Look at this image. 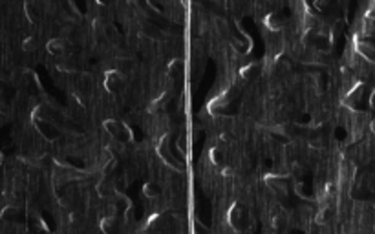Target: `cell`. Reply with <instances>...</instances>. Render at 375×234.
<instances>
[{
  "instance_id": "cell-1",
  "label": "cell",
  "mask_w": 375,
  "mask_h": 234,
  "mask_svg": "<svg viewBox=\"0 0 375 234\" xmlns=\"http://www.w3.org/2000/svg\"><path fill=\"white\" fill-rule=\"evenodd\" d=\"M370 96L371 90L364 82H355L353 86L348 90V93L342 99V106L348 108L350 112L355 114H366L370 110Z\"/></svg>"
},
{
  "instance_id": "cell-2",
  "label": "cell",
  "mask_w": 375,
  "mask_h": 234,
  "mask_svg": "<svg viewBox=\"0 0 375 234\" xmlns=\"http://www.w3.org/2000/svg\"><path fill=\"white\" fill-rule=\"evenodd\" d=\"M103 126H105L106 132L114 137V141H117L119 145H128V143H132V139H134L132 130H130L125 123H121V121H117V119H105Z\"/></svg>"
},
{
  "instance_id": "cell-3",
  "label": "cell",
  "mask_w": 375,
  "mask_h": 234,
  "mask_svg": "<svg viewBox=\"0 0 375 234\" xmlns=\"http://www.w3.org/2000/svg\"><path fill=\"white\" fill-rule=\"evenodd\" d=\"M158 156H159V159H161V161L167 165V167H170L172 170H176V172H183V170L187 168V165H185V163H181L178 158H176V156H174L172 147H168V135H163V137H161V141H159Z\"/></svg>"
},
{
  "instance_id": "cell-4",
  "label": "cell",
  "mask_w": 375,
  "mask_h": 234,
  "mask_svg": "<svg viewBox=\"0 0 375 234\" xmlns=\"http://www.w3.org/2000/svg\"><path fill=\"white\" fill-rule=\"evenodd\" d=\"M353 50H355L366 62L375 64V42L368 37H357L353 40Z\"/></svg>"
},
{
  "instance_id": "cell-5",
  "label": "cell",
  "mask_w": 375,
  "mask_h": 234,
  "mask_svg": "<svg viewBox=\"0 0 375 234\" xmlns=\"http://www.w3.org/2000/svg\"><path fill=\"white\" fill-rule=\"evenodd\" d=\"M264 183L265 186L269 189V191L276 192V194H288V176L286 174H267V176L264 177Z\"/></svg>"
},
{
  "instance_id": "cell-6",
  "label": "cell",
  "mask_w": 375,
  "mask_h": 234,
  "mask_svg": "<svg viewBox=\"0 0 375 234\" xmlns=\"http://www.w3.org/2000/svg\"><path fill=\"white\" fill-rule=\"evenodd\" d=\"M35 128L39 130V134L42 135L46 141H57L59 135H61V132H59V128L55 126V124L52 123V119H37L33 121Z\"/></svg>"
},
{
  "instance_id": "cell-7",
  "label": "cell",
  "mask_w": 375,
  "mask_h": 234,
  "mask_svg": "<svg viewBox=\"0 0 375 234\" xmlns=\"http://www.w3.org/2000/svg\"><path fill=\"white\" fill-rule=\"evenodd\" d=\"M242 218H244L242 207L238 205V203H235V205L229 209V212H227V221H229V225H231V229L235 230V232H242V230L246 229V220H242Z\"/></svg>"
},
{
  "instance_id": "cell-8",
  "label": "cell",
  "mask_w": 375,
  "mask_h": 234,
  "mask_svg": "<svg viewBox=\"0 0 375 234\" xmlns=\"http://www.w3.org/2000/svg\"><path fill=\"white\" fill-rule=\"evenodd\" d=\"M123 84H125V77L117 70H110L105 73V88L108 93H117L123 88Z\"/></svg>"
},
{
  "instance_id": "cell-9",
  "label": "cell",
  "mask_w": 375,
  "mask_h": 234,
  "mask_svg": "<svg viewBox=\"0 0 375 234\" xmlns=\"http://www.w3.org/2000/svg\"><path fill=\"white\" fill-rule=\"evenodd\" d=\"M286 24H288V20H286L280 13H269V15H265V19H264V26L267 29H271L273 33L282 31V29L286 28Z\"/></svg>"
},
{
  "instance_id": "cell-10",
  "label": "cell",
  "mask_w": 375,
  "mask_h": 234,
  "mask_svg": "<svg viewBox=\"0 0 375 234\" xmlns=\"http://www.w3.org/2000/svg\"><path fill=\"white\" fill-rule=\"evenodd\" d=\"M46 48H48V52L52 53V55H55V57H63L68 52V44L64 38H52V40H48Z\"/></svg>"
},
{
  "instance_id": "cell-11",
  "label": "cell",
  "mask_w": 375,
  "mask_h": 234,
  "mask_svg": "<svg viewBox=\"0 0 375 234\" xmlns=\"http://www.w3.org/2000/svg\"><path fill=\"white\" fill-rule=\"evenodd\" d=\"M97 194H99V198H103V200H110V198H114V194H116V189H114V183L108 179V177H103L101 181L97 183Z\"/></svg>"
},
{
  "instance_id": "cell-12",
  "label": "cell",
  "mask_w": 375,
  "mask_h": 234,
  "mask_svg": "<svg viewBox=\"0 0 375 234\" xmlns=\"http://www.w3.org/2000/svg\"><path fill=\"white\" fill-rule=\"evenodd\" d=\"M185 73V61L183 59H172L168 62V75L172 79H181Z\"/></svg>"
},
{
  "instance_id": "cell-13",
  "label": "cell",
  "mask_w": 375,
  "mask_h": 234,
  "mask_svg": "<svg viewBox=\"0 0 375 234\" xmlns=\"http://www.w3.org/2000/svg\"><path fill=\"white\" fill-rule=\"evenodd\" d=\"M333 218H335V210H333V207L326 205L317 212L315 221H317L318 225H327V223H332Z\"/></svg>"
},
{
  "instance_id": "cell-14",
  "label": "cell",
  "mask_w": 375,
  "mask_h": 234,
  "mask_svg": "<svg viewBox=\"0 0 375 234\" xmlns=\"http://www.w3.org/2000/svg\"><path fill=\"white\" fill-rule=\"evenodd\" d=\"M20 212H22V210H20L17 205H6L4 209H2V212H0V220L17 221V220H19Z\"/></svg>"
},
{
  "instance_id": "cell-15",
  "label": "cell",
  "mask_w": 375,
  "mask_h": 234,
  "mask_svg": "<svg viewBox=\"0 0 375 234\" xmlns=\"http://www.w3.org/2000/svg\"><path fill=\"white\" fill-rule=\"evenodd\" d=\"M53 115V108L50 105H39L35 106L33 114H31V117H33V121L37 119H52Z\"/></svg>"
},
{
  "instance_id": "cell-16",
  "label": "cell",
  "mask_w": 375,
  "mask_h": 234,
  "mask_svg": "<svg viewBox=\"0 0 375 234\" xmlns=\"http://www.w3.org/2000/svg\"><path fill=\"white\" fill-rule=\"evenodd\" d=\"M143 194L150 200H156V198L161 194V186L158 185L156 181H147L143 185Z\"/></svg>"
},
{
  "instance_id": "cell-17",
  "label": "cell",
  "mask_w": 375,
  "mask_h": 234,
  "mask_svg": "<svg viewBox=\"0 0 375 234\" xmlns=\"http://www.w3.org/2000/svg\"><path fill=\"white\" fill-rule=\"evenodd\" d=\"M209 156H211V163L212 165H223L225 163V154H223V150H221V147H212L211 152H209Z\"/></svg>"
},
{
  "instance_id": "cell-18",
  "label": "cell",
  "mask_w": 375,
  "mask_h": 234,
  "mask_svg": "<svg viewBox=\"0 0 375 234\" xmlns=\"http://www.w3.org/2000/svg\"><path fill=\"white\" fill-rule=\"evenodd\" d=\"M99 229H101V232L110 234L112 230L116 229V218L114 216H105L101 220V223H99Z\"/></svg>"
},
{
  "instance_id": "cell-19",
  "label": "cell",
  "mask_w": 375,
  "mask_h": 234,
  "mask_svg": "<svg viewBox=\"0 0 375 234\" xmlns=\"http://www.w3.org/2000/svg\"><path fill=\"white\" fill-rule=\"evenodd\" d=\"M176 148H178L179 152H181L183 156L187 158L189 154H191V147H189V139H187V135H185V134L179 135L178 141H176Z\"/></svg>"
},
{
  "instance_id": "cell-20",
  "label": "cell",
  "mask_w": 375,
  "mask_h": 234,
  "mask_svg": "<svg viewBox=\"0 0 375 234\" xmlns=\"http://www.w3.org/2000/svg\"><path fill=\"white\" fill-rule=\"evenodd\" d=\"M59 70H63V72H75V70H77V66H75V59L73 57L61 59V62H59Z\"/></svg>"
},
{
  "instance_id": "cell-21",
  "label": "cell",
  "mask_w": 375,
  "mask_h": 234,
  "mask_svg": "<svg viewBox=\"0 0 375 234\" xmlns=\"http://www.w3.org/2000/svg\"><path fill=\"white\" fill-rule=\"evenodd\" d=\"M114 205H119V207H123V209H126V207L132 205V201H130V198L125 196L123 192H116V194H114Z\"/></svg>"
},
{
  "instance_id": "cell-22",
  "label": "cell",
  "mask_w": 375,
  "mask_h": 234,
  "mask_svg": "<svg viewBox=\"0 0 375 234\" xmlns=\"http://www.w3.org/2000/svg\"><path fill=\"white\" fill-rule=\"evenodd\" d=\"M24 11H26V17L29 19V22H37V10H35V4L33 2H26L24 4Z\"/></svg>"
},
{
  "instance_id": "cell-23",
  "label": "cell",
  "mask_w": 375,
  "mask_h": 234,
  "mask_svg": "<svg viewBox=\"0 0 375 234\" xmlns=\"http://www.w3.org/2000/svg\"><path fill=\"white\" fill-rule=\"evenodd\" d=\"M119 73H128L130 70H132V62L128 61V59H119L117 61V68H116Z\"/></svg>"
},
{
  "instance_id": "cell-24",
  "label": "cell",
  "mask_w": 375,
  "mask_h": 234,
  "mask_svg": "<svg viewBox=\"0 0 375 234\" xmlns=\"http://www.w3.org/2000/svg\"><path fill=\"white\" fill-rule=\"evenodd\" d=\"M22 50H24V52H33V50H37V38L35 37L26 38L24 42H22Z\"/></svg>"
},
{
  "instance_id": "cell-25",
  "label": "cell",
  "mask_w": 375,
  "mask_h": 234,
  "mask_svg": "<svg viewBox=\"0 0 375 234\" xmlns=\"http://www.w3.org/2000/svg\"><path fill=\"white\" fill-rule=\"evenodd\" d=\"M256 68H258V64H255V62H253V64H249L247 68H244V70H242V77H246V79L253 77V75H255V72H256Z\"/></svg>"
},
{
  "instance_id": "cell-26",
  "label": "cell",
  "mask_w": 375,
  "mask_h": 234,
  "mask_svg": "<svg viewBox=\"0 0 375 234\" xmlns=\"http://www.w3.org/2000/svg\"><path fill=\"white\" fill-rule=\"evenodd\" d=\"M366 20H371V22H375V2L373 4L366 10Z\"/></svg>"
},
{
  "instance_id": "cell-27",
  "label": "cell",
  "mask_w": 375,
  "mask_h": 234,
  "mask_svg": "<svg viewBox=\"0 0 375 234\" xmlns=\"http://www.w3.org/2000/svg\"><path fill=\"white\" fill-rule=\"evenodd\" d=\"M370 130H371V134L375 135V117H373V119L370 121Z\"/></svg>"
},
{
  "instance_id": "cell-28",
  "label": "cell",
  "mask_w": 375,
  "mask_h": 234,
  "mask_svg": "<svg viewBox=\"0 0 375 234\" xmlns=\"http://www.w3.org/2000/svg\"><path fill=\"white\" fill-rule=\"evenodd\" d=\"M97 2H99V4H106V2H108V0H97Z\"/></svg>"
}]
</instances>
